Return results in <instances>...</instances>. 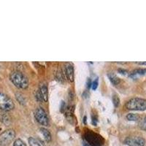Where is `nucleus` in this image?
<instances>
[{
	"instance_id": "412c9836",
	"label": "nucleus",
	"mask_w": 146,
	"mask_h": 146,
	"mask_svg": "<svg viewBox=\"0 0 146 146\" xmlns=\"http://www.w3.org/2000/svg\"><path fill=\"white\" fill-rule=\"evenodd\" d=\"M86 123V117H84V123Z\"/></svg>"
},
{
	"instance_id": "0eeeda50",
	"label": "nucleus",
	"mask_w": 146,
	"mask_h": 146,
	"mask_svg": "<svg viewBox=\"0 0 146 146\" xmlns=\"http://www.w3.org/2000/svg\"><path fill=\"white\" fill-rule=\"evenodd\" d=\"M65 72H66V78L70 82L74 80V68L70 64H67L65 66Z\"/></svg>"
},
{
	"instance_id": "6e6552de",
	"label": "nucleus",
	"mask_w": 146,
	"mask_h": 146,
	"mask_svg": "<svg viewBox=\"0 0 146 146\" xmlns=\"http://www.w3.org/2000/svg\"><path fill=\"white\" fill-rule=\"evenodd\" d=\"M145 75H146V69H137V70H134L132 72L130 73L129 76L131 78L136 79L138 77L143 76Z\"/></svg>"
},
{
	"instance_id": "39448f33",
	"label": "nucleus",
	"mask_w": 146,
	"mask_h": 146,
	"mask_svg": "<svg viewBox=\"0 0 146 146\" xmlns=\"http://www.w3.org/2000/svg\"><path fill=\"white\" fill-rule=\"evenodd\" d=\"M35 117L36 118V121L40 123L42 126H48L49 123V120H48V115L43 109L41 108H39L35 110Z\"/></svg>"
},
{
	"instance_id": "423d86ee",
	"label": "nucleus",
	"mask_w": 146,
	"mask_h": 146,
	"mask_svg": "<svg viewBox=\"0 0 146 146\" xmlns=\"http://www.w3.org/2000/svg\"><path fill=\"white\" fill-rule=\"evenodd\" d=\"M124 143L129 146H144L145 140L141 137H131L126 138Z\"/></svg>"
},
{
	"instance_id": "f257e3e1",
	"label": "nucleus",
	"mask_w": 146,
	"mask_h": 146,
	"mask_svg": "<svg viewBox=\"0 0 146 146\" xmlns=\"http://www.w3.org/2000/svg\"><path fill=\"white\" fill-rule=\"evenodd\" d=\"M10 79L12 83L20 89H25L29 86L27 78L20 72H13L10 75Z\"/></svg>"
},
{
	"instance_id": "2eb2a0df",
	"label": "nucleus",
	"mask_w": 146,
	"mask_h": 146,
	"mask_svg": "<svg viewBox=\"0 0 146 146\" xmlns=\"http://www.w3.org/2000/svg\"><path fill=\"white\" fill-rule=\"evenodd\" d=\"M13 146H27V145L21 139H17L14 142Z\"/></svg>"
},
{
	"instance_id": "4468645a",
	"label": "nucleus",
	"mask_w": 146,
	"mask_h": 146,
	"mask_svg": "<svg viewBox=\"0 0 146 146\" xmlns=\"http://www.w3.org/2000/svg\"><path fill=\"white\" fill-rule=\"evenodd\" d=\"M139 127L141 129L146 131V115L145 117H143L139 122Z\"/></svg>"
},
{
	"instance_id": "f8f14e48",
	"label": "nucleus",
	"mask_w": 146,
	"mask_h": 146,
	"mask_svg": "<svg viewBox=\"0 0 146 146\" xmlns=\"http://www.w3.org/2000/svg\"><path fill=\"white\" fill-rule=\"evenodd\" d=\"M29 146H42L40 142L34 137L29 138Z\"/></svg>"
},
{
	"instance_id": "aec40b11",
	"label": "nucleus",
	"mask_w": 146,
	"mask_h": 146,
	"mask_svg": "<svg viewBox=\"0 0 146 146\" xmlns=\"http://www.w3.org/2000/svg\"><path fill=\"white\" fill-rule=\"evenodd\" d=\"M138 64H140V65H146V62H139V63H137Z\"/></svg>"
},
{
	"instance_id": "f03ea898",
	"label": "nucleus",
	"mask_w": 146,
	"mask_h": 146,
	"mask_svg": "<svg viewBox=\"0 0 146 146\" xmlns=\"http://www.w3.org/2000/svg\"><path fill=\"white\" fill-rule=\"evenodd\" d=\"M126 108L129 110H146V100L141 98H133L126 102Z\"/></svg>"
},
{
	"instance_id": "a211bd4d",
	"label": "nucleus",
	"mask_w": 146,
	"mask_h": 146,
	"mask_svg": "<svg viewBox=\"0 0 146 146\" xmlns=\"http://www.w3.org/2000/svg\"><path fill=\"white\" fill-rule=\"evenodd\" d=\"M118 72H120L121 74H122V75H129V72H128L126 70H123V69H118Z\"/></svg>"
},
{
	"instance_id": "20e7f679",
	"label": "nucleus",
	"mask_w": 146,
	"mask_h": 146,
	"mask_svg": "<svg viewBox=\"0 0 146 146\" xmlns=\"http://www.w3.org/2000/svg\"><path fill=\"white\" fill-rule=\"evenodd\" d=\"M15 105L13 101L3 93H0V109L4 111H10L13 109Z\"/></svg>"
},
{
	"instance_id": "f3484780",
	"label": "nucleus",
	"mask_w": 146,
	"mask_h": 146,
	"mask_svg": "<svg viewBox=\"0 0 146 146\" xmlns=\"http://www.w3.org/2000/svg\"><path fill=\"white\" fill-rule=\"evenodd\" d=\"M98 86V80H95L93 83H91V88L93 90H96Z\"/></svg>"
},
{
	"instance_id": "ddd939ff",
	"label": "nucleus",
	"mask_w": 146,
	"mask_h": 146,
	"mask_svg": "<svg viewBox=\"0 0 146 146\" xmlns=\"http://www.w3.org/2000/svg\"><path fill=\"white\" fill-rule=\"evenodd\" d=\"M126 119L130 121H136L139 119V115L134 113H129L126 115Z\"/></svg>"
},
{
	"instance_id": "1a4fd4ad",
	"label": "nucleus",
	"mask_w": 146,
	"mask_h": 146,
	"mask_svg": "<svg viewBox=\"0 0 146 146\" xmlns=\"http://www.w3.org/2000/svg\"><path fill=\"white\" fill-rule=\"evenodd\" d=\"M39 91H40V94L41 95L42 101H48V88H47L46 85L42 84L40 89H39Z\"/></svg>"
},
{
	"instance_id": "6ab92c4d",
	"label": "nucleus",
	"mask_w": 146,
	"mask_h": 146,
	"mask_svg": "<svg viewBox=\"0 0 146 146\" xmlns=\"http://www.w3.org/2000/svg\"><path fill=\"white\" fill-rule=\"evenodd\" d=\"M87 87H88V88H89L90 87H91V80H90V78H88V81H87Z\"/></svg>"
},
{
	"instance_id": "9d476101",
	"label": "nucleus",
	"mask_w": 146,
	"mask_h": 146,
	"mask_svg": "<svg viewBox=\"0 0 146 146\" xmlns=\"http://www.w3.org/2000/svg\"><path fill=\"white\" fill-rule=\"evenodd\" d=\"M40 130L45 140L47 142H50L51 140V135H50V131H48V129H45V128H40Z\"/></svg>"
},
{
	"instance_id": "4be33fe9",
	"label": "nucleus",
	"mask_w": 146,
	"mask_h": 146,
	"mask_svg": "<svg viewBox=\"0 0 146 146\" xmlns=\"http://www.w3.org/2000/svg\"><path fill=\"white\" fill-rule=\"evenodd\" d=\"M83 146H89V145H88L87 144V143H85V144L83 145Z\"/></svg>"
},
{
	"instance_id": "9b49d317",
	"label": "nucleus",
	"mask_w": 146,
	"mask_h": 146,
	"mask_svg": "<svg viewBox=\"0 0 146 146\" xmlns=\"http://www.w3.org/2000/svg\"><path fill=\"white\" fill-rule=\"evenodd\" d=\"M108 78H109L110 80V82H111L113 85H118V83H120V81H121L119 78H118L116 75H114V74H112V73L108 74Z\"/></svg>"
},
{
	"instance_id": "dca6fc26",
	"label": "nucleus",
	"mask_w": 146,
	"mask_h": 146,
	"mask_svg": "<svg viewBox=\"0 0 146 146\" xmlns=\"http://www.w3.org/2000/svg\"><path fill=\"white\" fill-rule=\"evenodd\" d=\"M113 104H114L115 107L118 106V105H119V102H120V100L117 95H114V96H113Z\"/></svg>"
},
{
	"instance_id": "7ed1b4c3",
	"label": "nucleus",
	"mask_w": 146,
	"mask_h": 146,
	"mask_svg": "<svg viewBox=\"0 0 146 146\" xmlns=\"http://www.w3.org/2000/svg\"><path fill=\"white\" fill-rule=\"evenodd\" d=\"M15 138V132L13 129L5 130L0 135V146H7Z\"/></svg>"
}]
</instances>
